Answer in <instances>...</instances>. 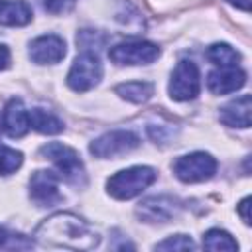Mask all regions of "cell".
Listing matches in <instances>:
<instances>
[{"mask_svg": "<svg viewBox=\"0 0 252 252\" xmlns=\"http://www.w3.org/2000/svg\"><path fill=\"white\" fill-rule=\"evenodd\" d=\"M250 108H252L250 94H242L240 98H236L220 108V120L232 128H248L250 126Z\"/></svg>", "mask_w": 252, "mask_h": 252, "instance_id": "14", "label": "cell"}, {"mask_svg": "<svg viewBox=\"0 0 252 252\" xmlns=\"http://www.w3.org/2000/svg\"><path fill=\"white\" fill-rule=\"evenodd\" d=\"M207 59L219 67H232L238 63L240 55L238 51H234L228 43H213L207 49Z\"/></svg>", "mask_w": 252, "mask_h": 252, "instance_id": "18", "label": "cell"}, {"mask_svg": "<svg viewBox=\"0 0 252 252\" xmlns=\"http://www.w3.org/2000/svg\"><path fill=\"white\" fill-rule=\"evenodd\" d=\"M104 41H106V37L100 35L98 32H93V30H83V32L77 35V43H79L85 51H91V53H93V49H100V47L104 45Z\"/></svg>", "mask_w": 252, "mask_h": 252, "instance_id": "21", "label": "cell"}, {"mask_svg": "<svg viewBox=\"0 0 252 252\" xmlns=\"http://www.w3.org/2000/svg\"><path fill=\"white\" fill-rule=\"evenodd\" d=\"M244 83H246V73L242 69H238L236 65H232V67H219V69L211 71L209 79H207V87L215 94L234 93Z\"/></svg>", "mask_w": 252, "mask_h": 252, "instance_id": "11", "label": "cell"}, {"mask_svg": "<svg viewBox=\"0 0 252 252\" xmlns=\"http://www.w3.org/2000/svg\"><path fill=\"white\" fill-rule=\"evenodd\" d=\"M100 79H102V63H100V59L91 51H83L73 61V65L69 69L67 85L77 93H85V91L93 89L94 85H98Z\"/></svg>", "mask_w": 252, "mask_h": 252, "instance_id": "4", "label": "cell"}, {"mask_svg": "<svg viewBox=\"0 0 252 252\" xmlns=\"http://www.w3.org/2000/svg\"><path fill=\"white\" fill-rule=\"evenodd\" d=\"M57 181H59V177L53 171L39 169V171L32 173V177H30V195H32V199L41 207H51L57 201H61Z\"/></svg>", "mask_w": 252, "mask_h": 252, "instance_id": "9", "label": "cell"}, {"mask_svg": "<svg viewBox=\"0 0 252 252\" xmlns=\"http://www.w3.org/2000/svg\"><path fill=\"white\" fill-rule=\"evenodd\" d=\"M156 248L158 250H189V248H195V242L185 234H175V236H169L163 242L156 244Z\"/></svg>", "mask_w": 252, "mask_h": 252, "instance_id": "22", "label": "cell"}, {"mask_svg": "<svg viewBox=\"0 0 252 252\" xmlns=\"http://www.w3.org/2000/svg\"><path fill=\"white\" fill-rule=\"evenodd\" d=\"M75 0H45L43 6L45 10H49L51 14H63V12H69L73 8Z\"/></svg>", "mask_w": 252, "mask_h": 252, "instance_id": "23", "label": "cell"}, {"mask_svg": "<svg viewBox=\"0 0 252 252\" xmlns=\"http://www.w3.org/2000/svg\"><path fill=\"white\" fill-rule=\"evenodd\" d=\"M35 238L41 244L91 250L100 242L98 232L81 217L73 213H55L35 228Z\"/></svg>", "mask_w": 252, "mask_h": 252, "instance_id": "1", "label": "cell"}, {"mask_svg": "<svg viewBox=\"0 0 252 252\" xmlns=\"http://www.w3.org/2000/svg\"><path fill=\"white\" fill-rule=\"evenodd\" d=\"M114 91L122 98L138 104V102H146L154 94V85L152 83H146V81H130V83L118 85Z\"/></svg>", "mask_w": 252, "mask_h": 252, "instance_id": "17", "label": "cell"}, {"mask_svg": "<svg viewBox=\"0 0 252 252\" xmlns=\"http://www.w3.org/2000/svg\"><path fill=\"white\" fill-rule=\"evenodd\" d=\"M30 124L39 134H59L63 130V122L53 112L43 110V108H33L30 112Z\"/></svg>", "mask_w": 252, "mask_h": 252, "instance_id": "16", "label": "cell"}, {"mask_svg": "<svg viewBox=\"0 0 252 252\" xmlns=\"http://www.w3.org/2000/svg\"><path fill=\"white\" fill-rule=\"evenodd\" d=\"M6 238H8V236H6V232H4V228H0V246H2L4 242H6Z\"/></svg>", "mask_w": 252, "mask_h": 252, "instance_id": "27", "label": "cell"}, {"mask_svg": "<svg viewBox=\"0 0 252 252\" xmlns=\"http://www.w3.org/2000/svg\"><path fill=\"white\" fill-rule=\"evenodd\" d=\"M203 246L209 248V250H228V252L238 248L236 240L226 230H220V228L207 230L205 236H203Z\"/></svg>", "mask_w": 252, "mask_h": 252, "instance_id": "19", "label": "cell"}, {"mask_svg": "<svg viewBox=\"0 0 252 252\" xmlns=\"http://www.w3.org/2000/svg\"><path fill=\"white\" fill-rule=\"evenodd\" d=\"M226 2H230L232 6H236L244 12H248V8H250V0H226Z\"/></svg>", "mask_w": 252, "mask_h": 252, "instance_id": "26", "label": "cell"}, {"mask_svg": "<svg viewBox=\"0 0 252 252\" xmlns=\"http://www.w3.org/2000/svg\"><path fill=\"white\" fill-rule=\"evenodd\" d=\"M215 171H217V161L213 156L205 152H193V154L181 156L173 163V173L177 175V179L185 183H197V181L211 179Z\"/></svg>", "mask_w": 252, "mask_h": 252, "instance_id": "5", "label": "cell"}, {"mask_svg": "<svg viewBox=\"0 0 252 252\" xmlns=\"http://www.w3.org/2000/svg\"><path fill=\"white\" fill-rule=\"evenodd\" d=\"M238 213H240V217H242V220H244L246 224L252 222V220H250V197H244V199L240 201V205H238Z\"/></svg>", "mask_w": 252, "mask_h": 252, "instance_id": "24", "label": "cell"}, {"mask_svg": "<svg viewBox=\"0 0 252 252\" xmlns=\"http://www.w3.org/2000/svg\"><path fill=\"white\" fill-rule=\"evenodd\" d=\"M201 91L199 69L193 61L183 59L175 65L169 81V94L173 100H191Z\"/></svg>", "mask_w": 252, "mask_h": 252, "instance_id": "6", "label": "cell"}, {"mask_svg": "<svg viewBox=\"0 0 252 252\" xmlns=\"http://www.w3.org/2000/svg\"><path fill=\"white\" fill-rule=\"evenodd\" d=\"M10 67V49L6 45H0V71Z\"/></svg>", "mask_w": 252, "mask_h": 252, "instance_id": "25", "label": "cell"}, {"mask_svg": "<svg viewBox=\"0 0 252 252\" xmlns=\"http://www.w3.org/2000/svg\"><path fill=\"white\" fill-rule=\"evenodd\" d=\"M140 146V138L128 130H112L102 134L91 144V154L96 158H116L128 154Z\"/></svg>", "mask_w": 252, "mask_h": 252, "instance_id": "7", "label": "cell"}, {"mask_svg": "<svg viewBox=\"0 0 252 252\" xmlns=\"http://www.w3.org/2000/svg\"><path fill=\"white\" fill-rule=\"evenodd\" d=\"M2 124H4V130L10 138H22L28 134L30 130V112L24 108L22 100L14 98L6 104L4 108V114H2Z\"/></svg>", "mask_w": 252, "mask_h": 252, "instance_id": "13", "label": "cell"}, {"mask_svg": "<svg viewBox=\"0 0 252 252\" xmlns=\"http://www.w3.org/2000/svg\"><path fill=\"white\" fill-rule=\"evenodd\" d=\"M39 154L55 163V167L59 169L61 177H65V181L75 183V185L85 181L83 161H81L79 154L73 148H69L65 144H59V142H49L39 150Z\"/></svg>", "mask_w": 252, "mask_h": 252, "instance_id": "3", "label": "cell"}, {"mask_svg": "<svg viewBox=\"0 0 252 252\" xmlns=\"http://www.w3.org/2000/svg\"><path fill=\"white\" fill-rule=\"evenodd\" d=\"M116 65H148L159 57V47L152 41H124L108 51Z\"/></svg>", "mask_w": 252, "mask_h": 252, "instance_id": "8", "label": "cell"}, {"mask_svg": "<svg viewBox=\"0 0 252 252\" xmlns=\"http://www.w3.org/2000/svg\"><path fill=\"white\" fill-rule=\"evenodd\" d=\"M2 128H4V124H2V114H0V132H2Z\"/></svg>", "mask_w": 252, "mask_h": 252, "instance_id": "28", "label": "cell"}, {"mask_svg": "<svg viewBox=\"0 0 252 252\" xmlns=\"http://www.w3.org/2000/svg\"><path fill=\"white\" fill-rule=\"evenodd\" d=\"M32 22V8L24 0H0V26H26Z\"/></svg>", "mask_w": 252, "mask_h": 252, "instance_id": "15", "label": "cell"}, {"mask_svg": "<svg viewBox=\"0 0 252 252\" xmlns=\"http://www.w3.org/2000/svg\"><path fill=\"white\" fill-rule=\"evenodd\" d=\"M30 57L39 65L59 63L65 57V41L55 33L35 37L30 45Z\"/></svg>", "mask_w": 252, "mask_h": 252, "instance_id": "10", "label": "cell"}, {"mask_svg": "<svg viewBox=\"0 0 252 252\" xmlns=\"http://www.w3.org/2000/svg\"><path fill=\"white\" fill-rule=\"evenodd\" d=\"M154 181H156V171L152 167L136 165V167H128V169H122V171L114 173L108 179L106 187H108V193L114 199L126 201V199H132V197L140 195Z\"/></svg>", "mask_w": 252, "mask_h": 252, "instance_id": "2", "label": "cell"}, {"mask_svg": "<svg viewBox=\"0 0 252 252\" xmlns=\"http://www.w3.org/2000/svg\"><path fill=\"white\" fill-rule=\"evenodd\" d=\"M179 211V203L173 197L159 195V197H150L140 203L138 215L146 222H165L171 217H175Z\"/></svg>", "mask_w": 252, "mask_h": 252, "instance_id": "12", "label": "cell"}, {"mask_svg": "<svg viewBox=\"0 0 252 252\" xmlns=\"http://www.w3.org/2000/svg\"><path fill=\"white\" fill-rule=\"evenodd\" d=\"M24 161L22 152L12 150L8 146H0V175H10L14 173Z\"/></svg>", "mask_w": 252, "mask_h": 252, "instance_id": "20", "label": "cell"}]
</instances>
